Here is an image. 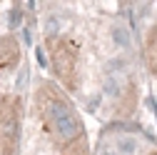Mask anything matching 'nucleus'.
<instances>
[{
  "mask_svg": "<svg viewBox=\"0 0 157 155\" xmlns=\"http://www.w3.org/2000/svg\"><path fill=\"white\" fill-rule=\"evenodd\" d=\"M110 40H112V45H117V48H130L132 45V33H130V28L127 25H112L110 28Z\"/></svg>",
  "mask_w": 157,
  "mask_h": 155,
  "instance_id": "obj_3",
  "label": "nucleus"
},
{
  "mask_svg": "<svg viewBox=\"0 0 157 155\" xmlns=\"http://www.w3.org/2000/svg\"><path fill=\"white\" fill-rule=\"evenodd\" d=\"M25 75H28V70H20V75H17V80H15V88H17V90L25 88Z\"/></svg>",
  "mask_w": 157,
  "mask_h": 155,
  "instance_id": "obj_11",
  "label": "nucleus"
},
{
  "mask_svg": "<svg viewBox=\"0 0 157 155\" xmlns=\"http://www.w3.org/2000/svg\"><path fill=\"white\" fill-rule=\"evenodd\" d=\"M127 68V60H125V58H112V60H107V73H122Z\"/></svg>",
  "mask_w": 157,
  "mask_h": 155,
  "instance_id": "obj_8",
  "label": "nucleus"
},
{
  "mask_svg": "<svg viewBox=\"0 0 157 155\" xmlns=\"http://www.w3.org/2000/svg\"><path fill=\"white\" fill-rule=\"evenodd\" d=\"M23 40H25V45H33V33H30V28H23Z\"/></svg>",
  "mask_w": 157,
  "mask_h": 155,
  "instance_id": "obj_12",
  "label": "nucleus"
},
{
  "mask_svg": "<svg viewBox=\"0 0 157 155\" xmlns=\"http://www.w3.org/2000/svg\"><path fill=\"white\" fill-rule=\"evenodd\" d=\"M8 25L15 30V28H23V8L20 5H13L8 10Z\"/></svg>",
  "mask_w": 157,
  "mask_h": 155,
  "instance_id": "obj_7",
  "label": "nucleus"
},
{
  "mask_svg": "<svg viewBox=\"0 0 157 155\" xmlns=\"http://www.w3.org/2000/svg\"><path fill=\"white\" fill-rule=\"evenodd\" d=\"M147 63H150V70L157 73V28H152L147 35Z\"/></svg>",
  "mask_w": 157,
  "mask_h": 155,
  "instance_id": "obj_4",
  "label": "nucleus"
},
{
  "mask_svg": "<svg viewBox=\"0 0 157 155\" xmlns=\"http://www.w3.org/2000/svg\"><path fill=\"white\" fill-rule=\"evenodd\" d=\"M35 58H37V65H40V68H48V60H45V53H43L40 48L35 50Z\"/></svg>",
  "mask_w": 157,
  "mask_h": 155,
  "instance_id": "obj_10",
  "label": "nucleus"
},
{
  "mask_svg": "<svg viewBox=\"0 0 157 155\" xmlns=\"http://www.w3.org/2000/svg\"><path fill=\"white\" fill-rule=\"evenodd\" d=\"M100 98H102V93H97V95H92V98L87 100V110H97V108H100Z\"/></svg>",
  "mask_w": 157,
  "mask_h": 155,
  "instance_id": "obj_9",
  "label": "nucleus"
},
{
  "mask_svg": "<svg viewBox=\"0 0 157 155\" xmlns=\"http://www.w3.org/2000/svg\"><path fill=\"white\" fill-rule=\"evenodd\" d=\"M102 95H107V98H120V95H122V85H120V80H117L115 75H107V78H105Z\"/></svg>",
  "mask_w": 157,
  "mask_h": 155,
  "instance_id": "obj_6",
  "label": "nucleus"
},
{
  "mask_svg": "<svg viewBox=\"0 0 157 155\" xmlns=\"http://www.w3.org/2000/svg\"><path fill=\"white\" fill-rule=\"evenodd\" d=\"M40 110L43 118L48 123V128L65 143H75L82 135V123L77 118V113L67 105V100L63 95H57L52 88H45V93L40 95Z\"/></svg>",
  "mask_w": 157,
  "mask_h": 155,
  "instance_id": "obj_1",
  "label": "nucleus"
},
{
  "mask_svg": "<svg viewBox=\"0 0 157 155\" xmlns=\"http://www.w3.org/2000/svg\"><path fill=\"white\" fill-rule=\"evenodd\" d=\"M135 153H137V138L132 135L117 138V155H135Z\"/></svg>",
  "mask_w": 157,
  "mask_h": 155,
  "instance_id": "obj_5",
  "label": "nucleus"
},
{
  "mask_svg": "<svg viewBox=\"0 0 157 155\" xmlns=\"http://www.w3.org/2000/svg\"><path fill=\"white\" fill-rule=\"evenodd\" d=\"M100 155H117V150H115V153H112V150H102Z\"/></svg>",
  "mask_w": 157,
  "mask_h": 155,
  "instance_id": "obj_14",
  "label": "nucleus"
},
{
  "mask_svg": "<svg viewBox=\"0 0 157 155\" xmlns=\"http://www.w3.org/2000/svg\"><path fill=\"white\" fill-rule=\"evenodd\" d=\"M75 63H77V48L70 38H57L55 45H50V65L67 88H75Z\"/></svg>",
  "mask_w": 157,
  "mask_h": 155,
  "instance_id": "obj_2",
  "label": "nucleus"
},
{
  "mask_svg": "<svg viewBox=\"0 0 157 155\" xmlns=\"http://www.w3.org/2000/svg\"><path fill=\"white\" fill-rule=\"evenodd\" d=\"M50 33H52V35L57 33V20H55V18H50V20H48V35H50Z\"/></svg>",
  "mask_w": 157,
  "mask_h": 155,
  "instance_id": "obj_13",
  "label": "nucleus"
}]
</instances>
